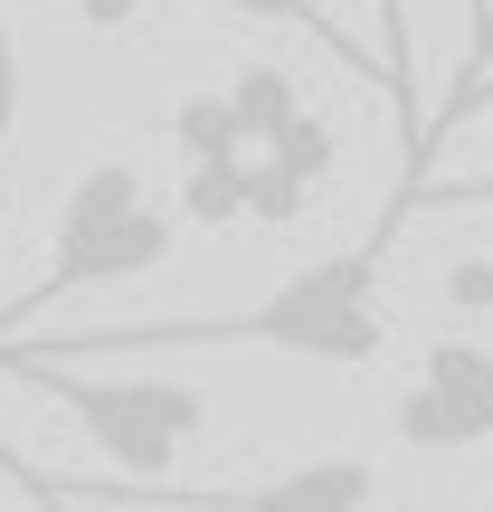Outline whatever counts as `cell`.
Wrapping results in <instances>:
<instances>
[{
    "instance_id": "cell-8",
    "label": "cell",
    "mask_w": 493,
    "mask_h": 512,
    "mask_svg": "<svg viewBox=\"0 0 493 512\" xmlns=\"http://www.w3.org/2000/svg\"><path fill=\"white\" fill-rule=\"evenodd\" d=\"M370 19H380V67H389V114H399V152L418 162L427 114H418V29H408V0H370Z\"/></svg>"
},
{
    "instance_id": "cell-12",
    "label": "cell",
    "mask_w": 493,
    "mask_h": 512,
    "mask_svg": "<svg viewBox=\"0 0 493 512\" xmlns=\"http://www.w3.org/2000/svg\"><path fill=\"white\" fill-rule=\"evenodd\" d=\"M493 105V76H484V86L475 95H446V105L437 114H427V143H418V162H408V181H399V200H408V190H418L427 181V162H437V152H446V133H465V124H475V114Z\"/></svg>"
},
{
    "instance_id": "cell-16",
    "label": "cell",
    "mask_w": 493,
    "mask_h": 512,
    "mask_svg": "<svg viewBox=\"0 0 493 512\" xmlns=\"http://www.w3.org/2000/svg\"><path fill=\"white\" fill-rule=\"evenodd\" d=\"M76 10V29H95V38H124L133 19H143V0H67Z\"/></svg>"
},
{
    "instance_id": "cell-9",
    "label": "cell",
    "mask_w": 493,
    "mask_h": 512,
    "mask_svg": "<svg viewBox=\"0 0 493 512\" xmlns=\"http://www.w3.org/2000/svg\"><path fill=\"white\" fill-rule=\"evenodd\" d=\"M171 143H181V171H190V162H256V143L238 133V105H228V86L181 95V114H171Z\"/></svg>"
},
{
    "instance_id": "cell-14",
    "label": "cell",
    "mask_w": 493,
    "mask_h": 512,
    "mask_svg": "<svg viewBox=\"0 0 493 512\" xmlns=\"http://www.w3.org/2000/svg\"><path fill=\"white\" fill-rule=\"evenodd\" d=\"M484 76H493V0H465V67H456V86H446V95L484 86Z\"/></svg>"
},
{
    "instance_id": "cell-20",
    "label": "cell",
    "mask_w": 493,
    "mask_h": 512,
    "mask_svg": "<svg viewBox=\"0 0 493 512\" xmlns=\"http://www.w3.org/2000/svg\"><path fill=\"white\" fill-rule=\"evenodd\" d=\"M465 95H475V86H465Z\"/></svg>"
},
{
    "instance_id": "cell-11",
    "label": "cell",
    "mask_w": 493,
    "mask_h": 512,
    "mask_svg": "<svg viewBox=\"0 0 493 512\" xmlns=\"http://www.w3.org/2000/svg\"><path fill=\"white\" fill-rule=\"evenodd\" d=\"M181 219L190 228H238L247 219V162H190L181 171Z\"/></svg>"
},
{
    "instance_id": "cell-21",
    "label": "cell",
    "mask_w": 493,
    "mask_h": 512,
    "mask_svg": "<svg viewBox=\"0 0 493 512\" xmlns=\"http://www.w3.org/2000/svg\"><path fill=\"white\" fill-rule=\"evenodd\" d=\"M48 512H57V503H48Z\"/></svg>"
},
{
    "instance_id": "cell-3",
    "label": "cell",
    "mask_w": 493,
    "mask_h": 512,
    "mask_svg": "<svg viewBox=\"0 0 493 512\" xmlns=\"http://www.w3.org/2000/svg\"><path fill=\"white\" fill-rule=\"evenodd\" d=\"M171 247H181V219H171V209L143 190V171H133V162H86V171L67 181V200H57L48 275H38L29 294H10L0 342H10L29 313L67 304V294H95V285H133V275H152Z\"/></svg>"
},
{
    "instance_id": "cell-5",
    "label": "cell",
    "mask_w": 493,
    "mask_h": 512,
    "mask_svg": "<svg viewBox=\"0 0 493 512\" xmlns=\"http://www.w3.org/2000/svg\"><path fill=\"white\" fill-rule=\"evenodd\" d=\"M399 446L418 456H465V446H493V351L484 342H427L418 370H408L399 408H389Z\"/></svg>"
},
{
    "instance_id": "cell-15",
    "label": "cell",
    "mask_w": 493,
    "mask_h": 512,
    "mask_svg": "<svg viewBox=\"0 0 493 512\" xmlns=\"http://www.w3.org/2000/svg\"><path fill=\"white\" fill-rule=\"evenodd\" d=\"M19 133V29H10V0H0V143Z\"/></svg>"
},
{
    "instance_id": "cell-13",
    "label": "cell",
    "mask_w": 493,
    "mask_h": 512,
    "mask_svg": "<svg viewBox=\"0 0 493 512\" xmlns=\"http://www.w3.org/2000/svg\"><path fill=\"white\" fill-rule=\"evenodd\" d=\"M408 209H493V171H475V181H427V190H408V200H389V209H380L389 238H399Z\"/></svg>"
},
{
    "instance_id": "cell-7",
    "label": "cell",
    "mask_w": 493,
    "mask_h": 512,
    "mask_svg": "<svg viewBox=\"0 0 493 512\" xmlns=\"http://www.w3.org/2000/svg\"><path fill=\"white\" fill-rule=\"evenodd\" d=\"M200 10H228V19H266V29H294V38H313V48H323L332 67H351L361 86H380V95H389V67H380V48H361V38H351L342 19L323 10V0H200Z\"/></svg>"
},
{
    "instance_id": "cell-6",
    "label": "cell",
    "mask_w": 493,
    "mask_h": 512,
    "mask_svg": "<svg viewBox=\"0 0 493 512\" xmlns=\"http://www.w3.org/2000/svg\"><path fill=\"white\" fill-rule=\"evenodd\" d=\"M332 162H342V143H332L323 114L285 124V133L247 162V219H256V228H294V219H304V200L332 181Z\"/></svg>"
},
{
    "instance_id": "cell-10",
    "label": "cell",
    "mask_w": 493,
    "mask_h": 512,
    "mask_svg": "<svg viewBox=\"0 0 493 512\" xmlns=\"http://www.w3.org/2000/svg\"><path fill=\"white\" fill-rule=\"evenodd\" d=\"M228 105H238V133H247L256 152H266L285 124H304V114H313L304 86H294L285 67H238V76H228Z\"/></svg>"
},
{
    "instance_id": "cell-2",
    "label": "cell",
    "mask_w": 493,
    "mask_h": 512,
    "mask_svg": "<svg viewBox=\"0 0 493 512\" xmlns=\"http://www.w3.org/2000/svg\"><path fill=\"white\" fill-rule=\"evenodd\" d=\"M0 380H29L48 408H67L86 427V446L105 465H124L133 484H162L171 465L200 446L209 399L190 380H152V370H95V361H38L29 342H0Z\"/></svg>"
},
{
    "instance_id": "cell-4",
    "label": "cell",
    "mask_w": 493,
    "mask_h": 512,
    "mask_svg": "<svg viewBox=\"0 0 493 512\" xmlns=\"http://www.w3.org/2000/svg\"><path fill=\"white\" fill-rule=\"evenodd\" d=\"M0 475L29 503H67V512H380V465L370 456H304L285 475L256 484H133V475H38V465H10Z\"/></svg>"
},
{
    "instance_id": "cell-19",
    "label": "cell",
    "mask_w": 493,
    "mask_h": 512,
    "mask_svg": "<svg viewBox=\"0 0 493 512\" xmlns=\"http://www.w3.org/2000/svg\"><path fill=\"white\" fill-rule=\"evenodd\" d=\"M0 512H10V503H0Z\"/></svg>"
},
{
    "instance_id": "cell-1",
    "label": "cell",
    "mask_w": 493,
    "mask_h": 512,
    "mask_svg": "<svg viewBox=\"0 0 493 512\" xmlns=\"http://www.w3.org/2000/svg\"><path fill=\"white\" fill-rule=\"evenodd\" d=\"M389 228H370L361 247L313 256L304 275H285L275 294H256L247 313H181V323H105V332H67V342H29L38 361H152V351H285V361H323V370H361L389 342Z\"/></svg>"
},
{
    "instance_id": "cell-18",
    "label": "cell",
    "mask_w": 493,
    "mask_h": 512,
    "mask_svg": "<svg viewBox=\"0 0 493 512\" xmlns=\"http://www.w3.org/2000/svg\"><path fill=\"white\" fill-rule=\"evenodd\" d=\"M0 247H10V238H0Z\"/></svg>"
},
{
    "instance_id": "cell-17",
    "label": "cell",
    "mask_w": 493,
    "mask_h": 512,
    "mask_svg": "<svg viewBox=\"0 0 493 512\" xmlns=\"http://www.w3.org/2000/svg\"><path fill=\"white\" fill-rule=\"evenodd\" d=\"M446 294H456V304H493V266H484V256H475V266H456V275H446Z\"/></svg>"
}]
</instances>
